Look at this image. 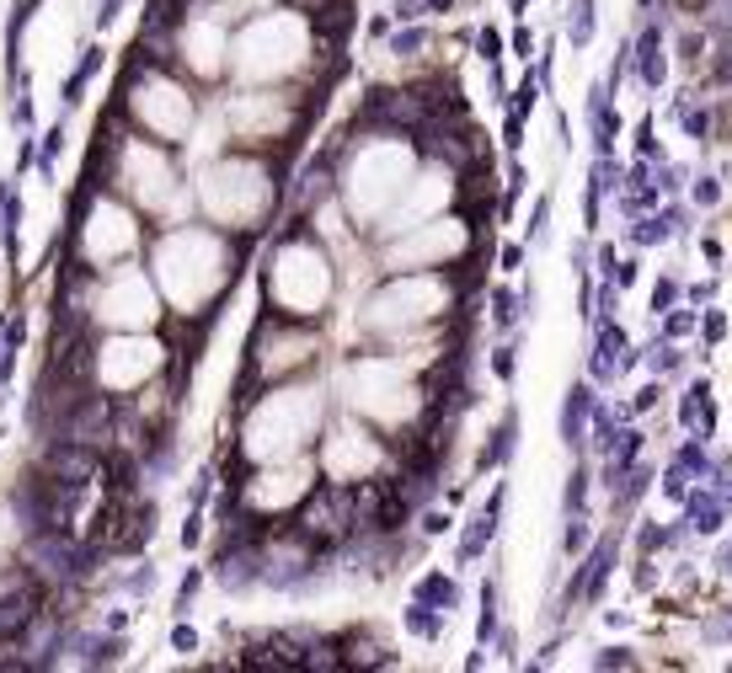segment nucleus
Wrapping results in <instances>:
<instances>
[{
	"instance_id": "18",
	"label": "nucleus",
	"mask_w": 732,
	"mask_h": 673,
	"mask_svg": "<svg viewBox=\"0 0 732 673\" xmlns=\"http://www.w3.org/2000/svg\"><path fill=\"white\" fill-rule=\"evenodd\" d=\"M599 32V0H573L567 6V43L573 49H588Z\"/></svg>"
},
{
	"instance_id": "23",
	"label": "nucleus",
	"mask_w": 732,
	"mask_h": 673,
	"mask_svg": "<svg viewBox=\"0 0 732 673\" xmlns=\"http://www.w3.org/2000/svg\"><path fill=\"white\" fill-rule=\"evenodd\" d=\"M588 540H594V524L582 519V514H567V529H561V551L582 556V551H588Z\"/></svg>"
},
{
	"instance_id": "20",
	"label": "nucleus",
	"mask_w": 732,
	"mask_h": 673,
	"mask_svg": "<svg viewBox=\"0 0 732 673\" xmlns=\"http://www.w3.org/2000/svg\"><path fill=\"white\" fill-rule=\"evenodd\" d=\"M550 209H556V193H540V198H535V209H529V230H524V246H540V241H546Z\"/></svg>"
},
{
	"instance_id": "42",
	"label": "nucleus",
	"mask_w": 732,
	"mask_h": 673,
	"mask_svg": "<svg viewBox=\"0 0 732 673\" xmlns=\"http://www.w3.org/2000/svg\"><path fill=\"white\" fill-rule=\"evenodd\" d=\"M684 300H690V306H711V300H716V283H690Z\"/></svg>"
},
{
	"instance_id": "11",
	"label": "nucleus",
	"mask_w": 732,
	"mask_h": 673,
	"mask_svg": "<svg viewBox=\"0 0 732 673\" xmlns=\"http://www.w3.org/2000/svg\"><path fill=\"white\" fill-rule=\"evenodd\" d=\"M519 438H524V412L519 406H508L503 417H497V428H492L487 449H482V459H476V476H492V470H503L508 459L519 455Z\"/></svg>"
},
{
	"instance_id": "15",
	"label": "nucleus",
	"mask_w": 732,
	"mask_h": 673,
	"mask_svg": "<svg viewBox=\"0 0 732 673\" xmlns=\"http://www.w3.org/2000/svg\"><path fill=\"white\" fill-rule=\"evenodd\" d=\"M412 599H423V604L450 614V610H460V582L450 572H423V578L412 582Z\"/></svg>"
},
{
	"instance_id": "29",
	"label": "nucleus",
	"mask_w": 732,
	"mask_h": 673,
	"mask_svg": "<svg viewBox=\"0 0 732 673\" xmlns=\"http://www.w3.org/2000/svg\"><path fill=\"white\" fill-rule=\"evenodd\" d=\"M663 546H669V524L641 519V524H637V551H641V556H658Z\"/></svg>"
},
{
	"instance_id": "7",
	"label": "nucleus",
	"mask_w": 732,
	"mask_h": 673,
	"mask_svg": "<svg viewBox=\"0 0 732 673\" xmlns=\"http://www.w3.org/2000/svg\"><path fill=\"white\" fill-rule=\"evenodd\" d=\"M631 70L647 92H658L669 81V54H663V22H641V32L631 38Z\"/></svg>"
},
{
	"instance_id": "45",
	"label": "nucleus",
	"mask_w": 732,
	"mask_h": 673,
	"mask_svg": "<svg viewBox=\"0 0 732 673\" xmlns=\"http://www.w3.org/2000/svg\"><path fill=\"white\" fill-rule=\"evenodd\" d=\"M423 535H450V514H423Z\"/></svg>"
},
{
	"instance_id": "6",
	"label": "nucleus",
	"mask_w": 732,
	"mask_h": 673,
	"mask_svg": "<svg viewBox=\"0 0 732 673\" xmlns=\"http://www.w3.org/2000/svg\"><path fill=\"white\" fill-rule=\"evenodd\" d=\"M705 470H711V449H705V438H684V444L673 449L669 470H663V497H669V503H684V491L695 487Z\"/></svg>"
},
{
	"instance_id": "49",
	"label": "nucleus",
	"mask_w": 732,
	"mask_h": 673,
	"mask_svg": "<svg viewBox=\"0 0 732 673\" xmlns=\"http://www.w3.org/2000/svg\"><path fill=\"white\" fill-rule=\"evenodd\" d=\"M444 11H455V0H423V17H444Z\"/></svg>"
},
{
	"instance_id": "50",
	"label": "nucleus",
	"mask_w": 732,
	"mask_h": 673,
	"mask_svg": "<svg viewBox=\"0 0 732 673\" xmlns=\"http://www.w3.org/2000/svg\"><path fill=\"white\" fill-rule=\"evenodd\" d=\"M701 251H705V262H722V241H716V236H705Z\"/></svg>"
},
{
	"instance_id": "38",
	"label": "nucleus",
	"mask_w": 732,
	"mask_h": 673,
	"mask_svg": "<svg viewBox=\"0 0 732 673\" xmlns=\"http://www.w3.org/2000/svg\"><path fill=\"white\" fill-rule=\"evenodd\" d=\"M631 588H637V593H652V588H658V567H652V556H641L637 567H631Z\"/></svg>"
},
{
	"instance_id": "4",
	"label": "nucleus",
	"mask_w": 732,
	"mask_h": 673,
	"mask_svg": "<svg viewBox=\"0 0 732 673\" xmlns=\"http://www.w3.org/2000/svg\"><path fill=\"white\" fill-rule=\"evenodd\" d=\"M503 508H508V482H497L487 497V508L471 519V529L460 535V546H455V567H476L482 556H487V546L497 540V519H503Z\"/></svg>"
},
{
	"instance_id": "17",
	"label": "nucleus",
	"mask_w": 732,
	"mask_h": 673,
	"mask_svg": "<svg viewBox=\"0 0 732 673\" xmlns=\"http://www.w3.org/2000/svg\"><path fill=\"white\" fill-rule=\"evenodd\" d=\"M444 620H450V614L433 610V604H423V599H412V604L401 610V625H406V636H417V642H439V636H444Z\"/></svg>"
},
{
	"instance_id": "8",
	"label": "nucleus",
	"mask_w": 732,
	"mask_h": 673,
	"mask_svg": "<svg viewBox=\"0 0 732 673\" xmlns=\"http://www.w3.org/2000/svg\"><path fill=\"white\" fill-rule=\"evenodd\" d=\"M140 118H151L155 134H183L187 128V96L172 92V86H161V81H151V86L140 92Z\"/></svg>"
},
{
	"instance_id": "3",
	"label": "nucleus",
	"mask_w": 732,
	"mask_h": 673,
	"mask_svg": "<svg viewBox=\"0 0 732 673\" xmlns=\"http://www.w3.org/2000/svg\"><path fill=\"white\" fill-rule=\"evenodd\" d=\"M615 567H620V529H605L599 540H588L578 572H582V604H599L605 588H610Z\"/></svg>"
},
{
	"instance_id": "36",
	"label": "nucleus",
	"mask_w": 732,
	"mask_h": 673,
	"mask_svg": "<svg viewBox=\"0 0 732 673\" xmlns=\"http://www.w3.org/2000/svg\"><path fill=\"white\" fill-rule=\"evenodd\" d=\"M476 49H482V64H503V32L482 28L476 32Z\"/></svg>"
},
{
	"instance_id": "13",
	"label": "nucleus",
	"mask_w": 732,
	"mask_h": 673,
	"mask_svg": "<svg viewBox=\"0 0 732 673\" xmlns=\"http://www.w3.org/2000/svg\"><path fill=\"white\" fill-rule=\"evenodd\" d=\"M128 187L140 193V198H161L166 187H172V172H166V161L155 151H128Z\"/></svg>"
},
{
	"instance_id": "2",
	"label": "nucleus",
	"mask_w": 732,
	"mask_h": 673,
	"mask_svg": "<svg viewBox=\"0 0 732 673\" xmlns=\"http://www.w3.org/2000/svg\"><path fill=\"white\" fill-rule=\"evenodd\" d=\"M102 315L107 321H118V327H145L155 315V300H151V283L140 273H123L107 283V294H102Z\"/></svg>"
},
{
	"instance_id": "28",
	"label": "nucleus",
	"mask_w": 732,
	"mask_h": 673,
	"mask_svg": "<svg viewBox=\"0 0 732 673\" xmlns=\"http://www.w3.org/2000/svg\"><path fill=\"white\" fill-rule=\"evenodd\" d=\"M594 669H605V673L637 669V646H599V652H594Z\"/></svg>"
},
{
	"instance_id": "37",
	"label": "nucleus",
	"mask_w": 732,
	"mask_h": 673,
	"mask_svg": "<svg viewBox=\"0 0 732 673\" xmlns=\"http://www.w3.org/2000/svg\"><path fill=\"white\" fill-rule=\"evenodd\" d=\"M673 300H679V278H658V289H652V315H663V310H673Z\"/></svg>"
},
{
	"instance_id": "27",
	"label": "nucleus",
	"mask_w": 732,
	"mask_h": 673,
	"mask_svg": "<svg viewBox=\"0 0 732 673\" xmlns=\"http://www.w3.org/2000/svg\"><path fill=\"white\" fill-rule=\"evenodd\" d=\"M524 193H529V172H524L519 155H508V187H503V209L514 215V204H519Z\"/></svg>"
},
{
	"instance_id": "30",
	"label": "nucleus",
	"mask_w": 732,
	"mask_h": 673,
	"mask_svg": "<svg viewBox=\"0 0 732 673\" xmlns=\"http://www.w3.org/2000/svg\"><path fill=\"white\" fill-rule=\"evenodd\" d=\"M695 327H701V310H663V332L658 336H673L679 342V336H690Z\"/></svg>"
},
{
	"instance_id": "47",
	"label": "nucleus",
	"mask_w": 732,
	"mask_h": 673,
	"mask_svg": "<svg viewBox=\"0 0 732 673\" xmlns=\"http://www.w3.org/2000/svg\"><path fill=\"white\" fill-rule=\"evenodd\" d=\"M615 262H620V257H615V246H599V278H610Z\"/></svg>"
},
{
	"instance_id": "31",
	"label": "nucleus",
	"mask_w": 732,
	"mask_h": 673,
	"mask_svg": "<svg viewBox=\"0 0 732 673\" xmlns=\"http://www.w3.org/2000/svg\"><path fill=\"white\" fill-rule=\"evenodd\" d=\"M492 652H497V663H519V631L497 620V631H492Z\"/></svg>"
},
{
	"instance_id": "52",
	"label": "nucleus",
	"mask_w": 732,
	"mask_h": 673,
	"mask_svg": "<svg viewBox=\"0 0 732 673\" xmlns=\"http://www.w3.org/2000/svg\"><path fill=\"white\" fill-rule=\"evenodd\" d=\"M172 642H177V652H193V646H198V636H193V631H177Z\"/></svg>"
},
{
	"instance_id": "5",
	"label": "nucleus",
	"mask_w": 732,
	"mask_h": 673,
	"mask_svg": "<svg viewBox=\"0 0 732 673\" xmlns=\"http://www.w3.org/2000/svg\"><path fill=\"white\" fill-rule=\"evenodd\" d=\"M594 406H599L594 380H573V385H567V401H561V417H556V433H561V444H567L573 455H582V444H588V417H594Z\"/></svg>"
},
{
	"instance_id": "22",
	"label": "nucleus",
	"mask_w": 732,
	"mask_h": 673,
	"mask_svg": "<svg viewBox=\"0 0 732 673\" xmlns=\"http://www.w3.org/2000/svg\"><path fill=\"white\" fill-rule=\"evenodd\" d=\"M561 508H567V514H582V508H588V465H573V476H567V491H561Z\"/></svg>"
},
{
	"instance_id": "33",
	"label": "nucleus",
	"mask_w": 732,
	"mask_h": 673,
	"mask_svg": "<svg viewBox=\"0 0 732 673\" xmlns=\"http://www.w3.org/2000/svg\"><path fill=\"white\" fill-rule=\"evenodd\" d=\"M679 123H684V134H690V139H711V107H684V113H679Z\"/></svg>"
},
{
	"instance_id": "12",
	"label": "nucleus",
	"mask_w": 732,
	"mask_h": 673,
	"mask_svg": "<svg viewBox=\"0 0 732 673\" xmlns=\"http://www.w3.org/2000/svg\"><path fill=\"white\" fill-rule=\"evenodd\" d=\"M128 246H134V225H128V215H118V209H96L92 230H86V251H92V257H118V251H128Z\"/></svg>"
},
{
	"instance_id": "19",
	"label": "nucleus",
	"mask_w": 732,
	"mask_h": 673,
	"mask_svg": "<svg viewBox=\"0 0 732 673\" xmlns=\"http://www.w3.org/2000/svg\"><path fill=\"white\" fill-rule=\"evenodd\" d=\"M519 348H524V332H508V342H497V348H492V374H497L503 385H514V380H519Z\"/></svg>"
},
{
	"instance_id": "21",
	"label": "nucleus",
	"mask_w": 732,
	"mask_h": 673,
	"mask_svg": "<svg viewBox=\"0 0 732 673\" xmlns=\"http://www.w3.org/2000/svg\"><path fill=\"white\" fill-rule=\"evenodd\" d=\"M701 642H705V646L732 642V604H722V610L705 614V620H701Z\"/></svg>"
},
{
	"instance_id": "9",
	"label": "nucleus",
	"mask_w": 732,
	"mask_h": 673,
	"mask_svg": "<svg viewBox=\"0 0 732 673\" xmlns=\"http://www.w3.org/2000/svg\"><path fill=\"white\" fill-rule=\"evenodd\" d=\"M151 369H155V342H113L102 353V380L107 385H134Z\"/></svg>"
},
{
	"instance_id": "43",
	"label": "nucleus",
	"mask_w": 732,
	"mask_h": 673,
	"mask_svg": "<svg viewBox=\"0 0 732 673\" xmlns=\"http://www.w3.org/2000/svg\"><path fill=\"white\" fill-rule=\"evenodd\" d=\"M711 567H716L722 578H732V535H728V540H722V546H716V556H711Z\"/></svg>"
},
{
	"instance_id": "16",
	"label": "nucleus",
	"mask_w": 732,
	"mask_h": 673,
	"mask_svg": "<svg viewBox=\"0 0 732 673\" xmlns=\"http://www.w3.org/2000/svg\"><path fill=\"white\" fill-rule=\"evenodd\" d=\"M610 491H615V519H626L641 497L652 491V465H641V459H637V465H631V470H626V476H620Z\"/></svg>"
},
{
	"instance_id": "25",
	"label": "nucleus",
	"mask_w": 732,
	"mask_h": 673,
	"mask_svg": "<svg viewBox=\"0 0 732 673\" xmlns=\"http://www.w3.org/2000/svg\"><path fill=\"white\" fill-rule=\"evenodd\" d=\"M690 198H695V209H716V204H722V177H716V172L690 177Z\"/></svg>"
},
{
	"instance_id": "48",
	"label": "nucleus",
	"mask_w": 732,
	"mask_h": 673,
	"mask_svg": "<svg viewBox=\"0 0 732 673\" xmlns=\"http://www.w3.org/2000/svg\"><path fill=\"white\" fill-rule=\"evenodd\" d=\"M573 268H578V273H588V236H582V241H573Z\"/></svg>"
},
{
	"instance_id": "46",
	"label": "nucleus",
	"mask_w": 732,
	"mask_h": 673,
	"mask_svg": "<svg viewBox=\"0 0 732 673\" xmlns=\"http://www.w3.org/2000/svg\"><path fill=\"white\" fill-rule=\"evenodd\" d=\"M396 17L401 22H417L423 17V0H396Z\"/></svg>"
},
{
	"instance_id": "26",
	"label": "nucleus",
	"mask_w": 732,
	"mask_h": 673,
	"mask_svg": "<svg viewBox=\"0 0 732 673\" xmlns=\"http://www.w3.org/2000/svg\"><path fill=\"white\" fill-rule=\"evenodd\" d=\"M637 161H652V166L663 161V145H658V118H652V113L637 123Z\"/></svg>"
},
{
	"instance_id": "14",
	"label": "nucleus",
	"mask_w": 732,
	"mask_h": 673,
	"mask_svg": "<svg viewBox=\"0 0 732 673\" xmlns=\"http://www.w3.org/2000/svg\"><path fill=\"white\" fill-rule=\"evenodd\" d=\"M492 332L497 336H508V332H519L524 327V300H519V289H508V283H492Z\"/></svg>"
},
{
	"instance_id": "34",
	"label": "nucleus",
	"mask_w": 732,
	"mask_h": 673,
	"mask_svg": "<svg viewBox=\"0 0 732 673\" xmlns=\"http://www.w3.org/2000/svg\"><path fill=\"white\" fill-rule=\"evenodd\" d=\"M722 336H728V315H722V310H701V342L716 348Z\"/></svg>"
},
{
	"instance_id": "1",
	"label": "nucleus",
	"mask_w": 732,
	"mask_h": 673,
	"mask_svg": "<svg viewBox=\"0 0 732 673\" xmlns=\"http://www.w3.org/2000/svg\"><path fill=\"white\" fill-rule=\"evenodd\" d=\"M637 364H641V348L626 342V332L615 327V315L588 327V380L594 385H610L615 374H626V369H637Z\"/></svg>"
},
{
	"instance_id": "44",
	"label": "nucleus",
	"mask_w": 732,
	"mask_h": 673,
	"mask_svg": "<svg viewBox=\"0 0 732 673\" xmlns=\"http://www.w3.org/2000/svg\"><path fill=\"white\" fill-rule=\"evenodd\" d=\"M369 38H374V43H385V38H391V32H396V28H391V17H369Z\"/></svg>"
},
{
	"instance_id": "32",
	"label": "nucleus",
	"mask_w": 732,
	"mask_h": 673,
	"mask_svg": "<svg viewBox=\"0 0 732 673\" xmlns=\"http://www.w3.org/2000/svg\"><path fill=\"white\" fill-rule=\"evenodd\" d=\"M524 262H529V246H524V241H503V246H497V268H503L508 278L524 273Z\"/></svg>"
},
{
	"instance_id": "41",
	"label": "nucleus",
	"mask_w": 732,
	"mask_h": 673,
	"mask_svg": "<svg viewBox=\"0 0 732 673\" xmlns=\"http://www.w3.org/2000/svg\"><path fill=\"white\" fill-rule=\"evenodd\" d=\"M514 54L519 60H535V32L529 28H514Z\"/></svg>"
},
{
	"instance_id": "10",
	"label": "nucleus",
	"mask_w": 732,
	"mask_h": 673,
	"mask_svg": "<svg viewBox=\"0 0 732 673\" xmlns=\"http://www.w3.org/2000/svg\"><path fill=\"white\" fill-rule=\"evenodd\" d=\"M673 423H679V433H695V438L711 444V433H716V396H711V380H690V391L679 396Z\"/></svg>"
},
{
	"instance_id": "39",
	"label": "nucleus",
	"mask_w": 732,
	"mask_h": 673,
	"mask_svg": "<svg viewBox=\"0 0 732 673\" xmlns=\"http://www.w3.org/2000/svg\"><path fill=\"white\" fill-rule=\"evenodd\" d=\"M658 401H663V385H641L637 396H631V406H626V412H631V417H641V412H652Z\"/></svg>"
},
{
	"instance_id": "40",
	"label": "nucleus",
	"mask_w": 732,
	"mask_h": 673,
	"mask_svg": "<svg viewBox=\"0 0 732 673\" xmlns=\"http://www.w3.org/2000/svg\"><path fill=\"white\" fill-rule=\"evenodd\" d=\"M637 273H641V262L637 257H626V262H615V289H631V283H637Z\"/></svg>"
},
{
	"instance_id": "35",
	"label": "nucleus",
	"mask_w": 732,
	"mask_h": 673,
	"mask_svg": "<svg viewBox=\"0 0 732 673\" xmlns=\"http://www.w3.org/2000/svg\"><path fill=\"white\" fill-rule=\"evenodd\" d=\"M524 128H529V118H519V113H508V118H503V151H508V155L524 151Z\"/></svg>"
},
{
	"instance_id": "51",
	"label": "nucleus",
	"mask_w": 732,
	"mask_h": 673,
	"mask_svg": "<svg viewBox=\"0 0 732 673\" xmlns=\"http://www.w3.org/2000/svg\"><path fill=\"white\" fill-rule=\"evenodd\" d=\"M476 669H487V646H476V652L465 658V673H476Z\"/></svg>"
},
{
	"instance_id": "24",
	"label": "nucleus",
	"mask_w": 732,
	"mask_h": 673,
	"mask_svg": "<svg viewBox=\"0 0 732 673\" xmlns=\"http://www.w3.org/2000/svg\"><path fill=\"white\" fill-rule=\"evenodd\" d=\"M385 49H391L396 60H412V54H423V49H427V32L423 28H401V32L385 38Z\"/></svg>"
}]
</instances>
